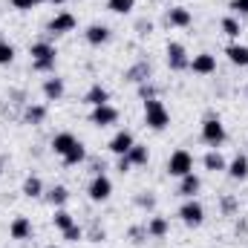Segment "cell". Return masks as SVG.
I'll return each instance as SVG.
<instances>
[{
    "label": "cell",
    "mask_w": 248,
    "mask_h": 248,
    "mask_svg": "<svg viewBox=\"0 0 248 248\" xmlns=\"http://www.w3.org/2000/svg\"><path fill=\"white\" fill-rule=\"evenodd\" d=\"M75 141H78V139H75L72 133H58V136L52 139V150H55V153H58V156L63 159V156H66V150H69Z\"/></svg>",
    "instance_id": "obj_19"
},
{
    "label": "cell",
    "mask_w": 248,
    "mask_h": 248,
    "mask_svg": "<svg viewBox=\"0 0 248 248\" xmlns=\"http://www.w3.org/2000/svg\"><path fill=\"white\" fill-rule=\"evenodd\" d=\"M179 217H182V222H185V225L196 228V225H202V219H205V208H202L196 199H187L185 205L179 208Z\"/></svg>",
    "instance_id": "obj_6"
},
{
    "label": "cell",
    "mask_w": 248,
    "mask_h": 248,
    "mask_svg": "<svg viewBox=\"0 0 248 248\" xmlns=\"http://www.w3.org/2000/svg\"><path fill=\"white\" fill-rule=\"evenodd\" d=\"M231 12H237V15H248V0H231Z\"/></svg>",
    "instance_id": "obj_34"
},
{
    "label": "cell",
    "mask_w": 248,
    "mask_h": 248,
    "mask_svg": "<svg viewBox=\"0 0 248 248\" xmlns=\"http://www.w3.org/2000/svg\"><path fill=\"white\" fill-rule=\"evenodd\" d=\"M52 222H55V228H61V231H66V228L72 225V217H69V214H66L63 208H58V211H55V217H52Z\"/></svg>",
    "instance_id": "obj_30"
},
{
    "label": "cell",
    "mask_w": 248,
    "mask_h": 248,
    "mask_svg": "<svg viewBox=\"0 0 248 248\" xmlns=\"http://www.w3.org/2000/svg\"><path fill=\"white\" fill-rule=\"evenodd\" d=\"M136 144V139H133V133L130 130H119L113 139H110V150L116 153V156H127V150Z\"/></svg>",
    "instance_id": "obj_10"
},
{
    "label": "cell",
    "mask_w": 248,
    "mask_h": 248,
    "mask_svg": "<svg viewBox=\"0 0 248 248\" xmlns=\"http://www.w3.org/2000/svg\"><path fill=\"white\" fill-rule=\"evenodd\" d=\"M84 101H87L90 107H101V104H107V101H110V93H107V90H104L101 84H93Z\"/></svg>",
    "instance_id": "obj_15"
},
{
    "label": "cell",
    "mask_w": 248,
    "mask_h": 248,
    "mask_svg": "<svg viewBox=\"0 0 248 248\" xmlns=\"http://www.w3.org/2000/svg\"><path fill=\"white\" fill-rule=\"evenodd\" d=\"M168 23L185 29V26H190V12H187L185 6H173V9L168 12Z\"/></svg>",
    "instance_id": "obj_16"
},
{
    "label": "cell",
    "mask_w": 248,
    "mask_h": 248,
    "mask_svg": "<svg viewBox=\"0 0 248 248\" xmlns=\"http://www.w3.org/2000/svg\"><path fill=\"white\" fill-rule=\"evenodd\" d=\"M84 159H87V147H84L81 141H75V144L66 150V156H63V165H69V168H72V165H81Z\"/></svg>",
    "instance_id": "obj_21"
},
{
    "label": "cell",
    "mask_w": 248,
    "mask_h": 248,
    "mask_svg": "<svg viewBox=\"0 0 248 248\" xmlns=\"http://www.w3.org/2000/svg\"><path fill=\"white\" fill-rule=\"evenodd\" d=\"M139 205H144V208H153V196H141V199H139Z\"/></svg>",
    "instance_id": "obj_36"
},
{
    "label": "cell",
    "mask_w": 248,
    "mask_h": 248,
    "mask_svg": "<svg viewBox=\"0 0 248 248\" xmlns=\"http://www.w3.org/2000/svg\"><path fill=\"white\" fill-rule=\"evenodd\" d=\"M44 95H46L49 101H58V98L63 95V81L61 78H55V75L46 78V81H44Z\"/></svg>",
    "instance_id": "obj_20"
},
{
    "label": "cell",
    "mask_w": 248,
    "mask_h": 248,
    "mask_svg": "<svg viewBox=\"0 0 248 248\" xmlns=\"http://www.w3.org/2000/svg\"><path fill=\"white\" fill-rule=\"evenodd\" d=\"M15 61V46L12 44H6V41H0V66H6V63Z\"/></svg>",
    "instance_id": "obj_31"
},
{
    "label": "cell",
    "mask_w": 248,
    "mask_h": 248,
    "mask_svg": "<svg viewBox=\"0 0 248 248\" xmlns=\"http://www.w3.org/2000/svg\"><path fill=\"white\" fill-rule=\"evenodd\" d=\"M225 55L234 66H248V46H243V44H231L225 49Z\"/></svg>",
    "instance_id": "obj_17"
},
{
    "label": "cell",
    "mask_w": 248,
    "mask_h": 248,
    "mask_svg": "<svg viewBox=\"0 0 248 248\" xmlns=\"http://www.w3.org/2000/svg\"><path fill=\"white\" fill-rule=\"evenodd\" d=\"M23 119H26L29 124H41L44 119H46V107H44V104H29L26 113H23Z\"/></svg>",
    "instance_id": "obj_26"
},
{
    "label": "cell",
    "mask_w": 248,
    "mask_h": 248,
    "mask_svg": "<svg viewBox=\"0 0 248 248\" xmlns=\"http://www.w3.org/2000/svg\"><path fill=\"white\" fill-rule=\"evenodd\" d=\"M202 139H205L211 147H219V144L225 141V124L219 122V119H214V116H208V119L202 122Z\"/></svg>",
    "instance_id": "obj_4"
},
{
    "label": "cell",
    "mask_w": 248,
    "mask_h": 248,
    "mask_svg": "<svg viewBox=\"0 0 248 248\" xmlns=\"http://www.w3.org/2000/svg\"><path fill=\"white\" fill-rule=\"evenodd\" d=\"M168 66L170 69H187L190 66V58H187V52H185V46L182 44H168Z\"/></svg>",
    "instance_id": "obj_8"
},
{
    "label": "cell",
    "mask_w": 248,
    "mask_h": 248,
    "mask_svg": "<svg viewBox=\"0 0 248 248\" xmlns=\"http://www.w3.org/2000/svg\"><path fill=\"white\" fill-rule=\"evenodd\" d=\"M144 228H147V237H165L170 225H168V219H165V217H150Z\"/></svg>",
    "instance_id": "obj_22"
},
{
    "label": "cell",
    "mask_w": 248,
    "mask_h": 248,
    "mask_svg": "<svg viewBox=\"0 0 248 248\" xmlns=\"http://www.w3.org/2000/svg\"><path fill=\"white\" fill-rule=\"evenodd\" d=\"M127 159H130V165H147L150 153H147V147H144V144H133V147L127 150Z\"/></svg>",
    "instance_id": "obj_24"
},
{
    "label": "cell",
    "mask_w": 248,
    "mask_h": 248,
    "mask_svg": "<svg viewBox=\"0 0 248 248\" xmlns=\"http://www.w3.org/2000/svg\"><path fill=\"white\" fill-rule=\"evenodd\" d=\"M225 170H228V176H231V179H240V182H243V179H248V156L237 153Z\"/></svg>",
    "instance_id": "obj_13"
},
{
    "label": "cell",
    "mask_w": 248,
    "mask_h": 248,
    "mask_svg": "<svg viewBox=\"0 0 248 248\" xmlns=\"http://www.w3.org/2000/svg\"><path fill=\"white\" fill-rule=\"evenodd\" d=\"M41 193H44V182H41V176H26V182H23V196L35 199V196H41Z\"/></svg>",
    "instance_id": "obj_25"
},
{
    "label": "cell",
    "mask_w": 248,
    "mask_h": 248,
    "mask_svg": "<svg viewBox=\"0 0 248 248\" xmlns=\"http://www.w3.org/2000/svg\"><path fill=\"white\" fill-rule=\"evenodd\" d=\"M32 66L38 69V72H49L52 66H55V46L52 44H46V41H38V44H32Z\"/></svg>",
    "instance_id": "obj_2"
},
{
    "label": "cell",
    "mask_w": 248,
    "mask_h": 248,
    "mask_svg": "<svg viewBox=\"0 0 248 248\" xmlns=\"http://www.w3.org/2000/svg\"><path fill=\"white\" fill-rule=\"evenodd\" d=\"M130 168H133V165H130V159H127V156H119V170H122V173H127Z\"/></svg>",
    "instance_id": "obj_35"
},
{
    "label": "cell",
    "mask_w": 248,
    "mask_h": 248,
    "mask_svg": "<svg viewBox=\"0 0 248 248\" xmlns=\"http://www.w3.org/2000/svg\"><path fill=\"white\" fill-rule=\"evenodd\" d=\"M144 124L150 130H165L170 124V113H168V107L159 98H147L144 101Z\"/></svg>",
    "instance_id": "obj_1"
},
{
    "label": "cell",
    "mask_w": 248,
    "mask_h": 248,
    "mask_svg": "<svg viewBox=\"0 0 248 248\" xmlns=\"http://www.w3.org/2000/svg\"><path fill=\"white\" fill-rule=\"evenodd\" d=\"M49 3H63V0H49Z\"/></svg>",
    "instance_id": "obj_38"
},
{
    "label": "cell",
    "mask_w": 248,
    "mask_h": 248,
    "mask_svg": "<svg viewBox=\"0 0 248 248\" xmlns=\"http://www.w3.org/2000/svg\"><path fill=\"white\" fill-rule=\"evenodd\" d=\"M110 193H113V182H110L104 173H95L93 182H90V199H93V202H107Z\"/></svg>",
    "instance_id": "obj_5"
},
{
    "label": "cell",
    "mask_w": 248,
    "mask_h": 248,
    "mask_svg": "<svg viewBox=\"0 0 248 248\" xmlns=\"http://www.w3.org/2000/svg\"><path fill=\"white\" fill-rule=\"evenodd\" d=\"M199 176L196 173H187V176H182V182H179V193L185 196V199H193L196 193H199Z\"/></svg>",
    "instance_id": "obj_18"
},
{
    "label": "cell",
    "mask_w": 248,
    "mask_h": 248,
    "mask_svg": "<svg viewBox=\"0 0 248 248\" xmlns=\"http://www.w3.org/2000/svg\"><path fill=\"white\" fill-rule=\"evenodd\" d=\"M202 165H205V170H214V173H217V170H225V168H228L219 150H211V153H205V159H202Z\"/></svg>",
    "instance_id": "obj_23"
},
{
    "label": "cell",
    "mask_w": 248,
    "mask_h": 248,
    "mask_svg": "<svg viewBox=\"0 0 248 248\" xmlns=\"http://www.w3.org/2000/svg\"><path fill=\"white\" fill-rule=\"evenodd\" d=\"M61 234H63V240H66V243H78V240L84 237V231H81V228H78L75 222H72V225H69L66 231H61Z\"/></svg>",
    "instance_id": "obj_32"
},
{
    "label": "cell",
    "mask_w": 248,
    "mask_h": 248,
    "mask_svg": "<svg viewBox=\"0 0 248 248\" xmlns=\"http://www.w3.org/2000/svg\"><path fill=\"white\" fill-rule=\"evenodd\" d=\"M75 29V17L69 15V12H61V15H55L52 20H49V32L52 35H66V32H72Z\"/></svg>",
    "instance_id": "obj_11"
},
{
    "label": "cell",
    "mask_w": 248,
    "mask_h": 248,
    "mask_svg": "<svg viewBox=\"0 0 248 248\" xmlns=\"http://www.w3.org/2000/svg\"><path fill=\"white\" fill-rule=\"evenodd\" d=\"M133 6H136V0H107V9L116 12V15H127V12H133Z\"/></svg>",
    "instance_id": "obj_28"
},
{
    "label": "cell",
    "mask_w": 248,
    "mask_h": 248,
    "mask_svg": "<svg viewBox=\"0 0 248 248\" xmlns=\"http://www.w3.org/2000/svg\"><path fill=\"white\" fill-rule=\"evenodd\" d=\"M46 199H49V205H55V208H63V202L69 199V190L63 185H55L49 193H46Z\"/></svg>",
    "instance_id": "obj_27"
},
{
    "label": "cell",
    "mask_w": 248,
    "mask_h": 248,
    "mask_svg": "<svg viewBox=\"0 0 248 248\" xmlns=\"http://www.w3.org/2000/svg\"><path fill=\"white\" fill-rule=\"evenodd\" d=\"M222 32H225V35H228L231 41H237L243 29H240V23H237L234 17H222Z\"/></svg>",
    "instance_id": "obj_29"
},
{
    "label": "cell",
    "mask_w": 248,
    "mask_h": 248,
    "mask_svg": "<svg viewBox=\"0 0 248 248\" xmlns=\"http://www.w3.org/2000/svg\"><path fill=\"white\" fill-rule=\"evenodd\" d=\"M107 41H110V29H107L104 23H93V26L87 29V44L101 46V44H107Z\"/></svg>",
    "instance_id": "obj_14"
},
{
    "label": "cell",
    "mask_w": 248,
    "mask_h": 248,
    "mask_svg": "<svg viewBox=\"0 0 248 248\" xmlns=\"http://www.w3.org/2000/svg\"><path fill=\"white\" fill-rule=\"evenodd\" d=\"M0 170H3V156H0Z\"/></svg>",
    "instance_id": "obj_37"
},
{
    "label": "cell",
    "mask_w": 248,
    "mask_h": 248,
    "mask_svg": "<svg viewBox=\"0 0 248 248\" xmlns=\"http://www.w3.org/2000/svg\"><path fill=\"white\" fill-rule=\"evenodd\" d=\"M46 248H58V246H46Z\"/></svg>",
    "instance_id": "obj_39"
},
{
    "label": "cell",
    "mask_w": 248,
    "mask_h": 248,
    "mask_svg": "<svg viewBox=\"0 0 248 248\" xmlns=\"http://www.w3.org/2000/svg\"><path fill=\"white\" fill-rule=\"evenodd\" d=\"M168 173L176 176V179H182V176H187V173H193V156H190L187 150H176V153H170V159H168Z\"/></svg>",
    "instance_id": "obj_3"
},
{
    "label": "cell",
    "mask_w": 248,
    "mask_h": 248,
    "mask_svg": "<svg viewBox=\"0 0 248 248\" xmlns=\"http://www.w3.org/2000/svg\"><path fill=\"white\" fill-rule=\"evenodd\" d=\"M90 122L95 124V127H110V124L119 122V110H116V107H110V104L93 107V113H90Z\"/></svg>",
    "instance_id": "obj_7"
},
{
    "label": "cell",
    "mask_w": 248,
    "mask_h": 248,
    "mask_svg": "<svg viewBox=\"0 0 248 248\" xmlns=\"http://www.w3.org/2000/svg\"><path fill=\"white\" fill-rule=\"evenodd\" d=\"M190 69H193L196 75H211V72H217V58H214L211 52L193 55V58H190Z\"/></svg>",
    "instance_id": "obj_9"
},
{
    "label": "cell",
    "mask_w": 248,
    "mask_h": 248,
    "mask_svg": "<svg viewBox=\"0 0 248 248\" xmlns=\"http://www.w3.org/2000/svg\"><path fill=\"white\" fill-rule=\"evenodd\" d=\"M41 3H46V0H12V6H15L17 12H29V9H35V6H41Z\"/></svg>",
    "instance_id": "obj_33"
},
{
    "label": "cell",
    "mask_w": 248,
    "mask_h": 248,
    "mask_svg": "<svg viewBox=\"0 0 248 248\" xmlns=\"http://www.w3.org/2000/svg\"><path fill=\"white\" fill-rule=\"evenodd\" d=\"M9 234H12V240H29L32 237V222L26 217H15L12 225H9Z\"/></svg>",
    "instance_id": "obj_12"
}]
</instances>
